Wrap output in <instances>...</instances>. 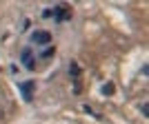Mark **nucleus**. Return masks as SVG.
I'll return each mask as SVG.
<instances>
[{
	"label": "nucleus",
	"mask_w": 149,
	"mask_h": 124,
	"mask_svg": "<svg viewBox=\"0 0 149 124\" xmlns=\"http://www.w3.org/2000/svg\"><path fill=\"white\" fill-rule=\"evenodd\" d=\"M42 18H54L56 22H67L71 18V9L67 5H56V7H51V9H45Z\"/></svg>",
	"instance_id": "nucleus-1"
},
{
	"label": "nucleus",
	"mask_w": 149,
	"mask_h": 124,
	"mask_svg": "<svg viewBox=\"0 0 149 124\" xmlns=\"http://www.w3.org/2000/svg\"><path fill=\"white\" fill-rule=\"evenodd\" d=\"M31 44H51V31L47 29H33L29 36Z\"/></svg>",
	"instance_id": "nucleus-2"
},
{
	"label": "nucleus",
	"mask_w": 149,
	"mask_h": 124,
	"mask_svg": "<svg viewBox=\"0 0 149 124\" xmlns=\"http://www.w3.org/2000/svg\"><path fill=\"white\" fill-rule=\"evenodd\" d=\"M18 89H20V93H22V100H25V102H31V100H33V91H36V84H33V80L20 82Z\"/></svg>",
	"instance_id": "nucleus-3"
},
{
	"label": "nucleus",
	"mask_w": 149,
	"mask_h": 124,
	"mask_svg": "<svg viewBox=\"0 0 149 124\" xmlns=\"http://www.w3.org/2000/svg\"><path fill=\"white\" fill-rule=\"evenodd\" d=\"M20 62L25 64L27 71H33V69H36V58H33L31 49H22V53H20Z\"/></svg>",
	"instance_id": "nucleus-4"
},
{
	"label": "nucleus",
	"mask_w": 149,
	"mask_h": 124,
	"mask_svg": "<svg viewBox=\"0 0 149 124\" xmlns=\"http://www.w3.org/2000/svg\"><path fill=\"white\" fill-rule=\"evenodd\" d=\"M100 93H102V95H107V98H111L113 93H116V84H113V82H105V84H102V89H100Z\"/></svg>",
	"instance_id": "nucleus-5"
},
{
	"label": "nucleus",
	"mask_w": 149,
	"mask_h": 124,
	"mask_svg": "<svg viewBox=\"0 0 149 124\" xmlns=\"http://www.w3.org/2000/svg\"><path fill=\"white\" fill-rule=\"evenodd\" d=\"M54 53H56V49H54V47H47V49H45L42 53H40V58H42V60H49V58L54 56Z\"/></svg>",
	"instance_id": "nucleus-6"
},
{
	"label": "nucleus",
	"mask_w": 149,
	"mask_h": 124,
	"mask_svg": "<svg viewBox=\"0 0 149 124\" xmlns=\"http://www.w3.org/2000/svg\"><path fill=\"white\" fill-rule=\"evenodd\" d=\"M71 78H74L76 82H78V78H80V67H78L76 62H74V64H71Z\"/></svg>",
	"instance_id": "nucleus-7"
},
{
	"label": "nucleus",
	"mask_w": 149,
	"mask_h": 124,
	"mask_svg": "<svg viewBox=\"0 0 149 124\" xmlns=\"http://www.w3.org/2000/svg\"><path fill=\"white\" fill-rule=\"evenodd\" d=\"M0 71H2V69H0Z\"/></svg>",
	"instance_id": "nucleus-8"
}]
</instances>
